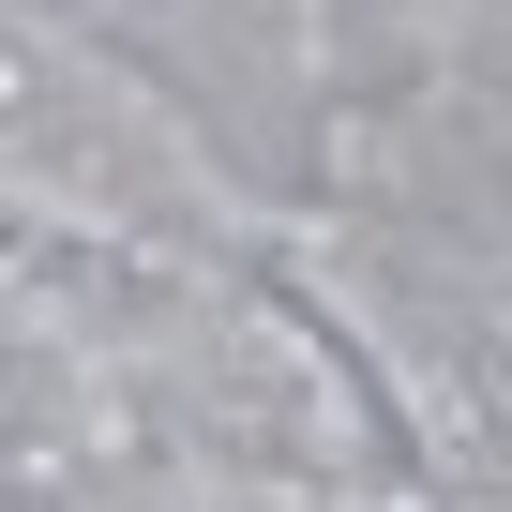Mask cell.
I'll list each match as a JSON object with an SVG mask.
<instances>
[{
  "label": "cell",
  "instance_id": "obj_1",
  "mask_svg": "<svg viewBox=\"0 0 512 512\" xmlns=\"http://www.w3.org/2000/svg\"><path fill=\"white\" fill-rule=\"evenodd\" d=\"M0 181L46 211H91V226H211L196 151L106 61H76L46 31H0Z\"/></svg>",
  "mask_w": 512,
  "mask_h": 512
}]
</instances>
